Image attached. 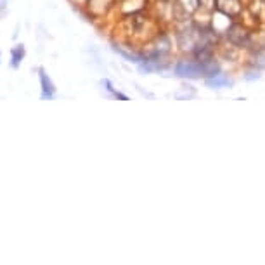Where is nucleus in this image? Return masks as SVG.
I'll use <instances>...</instances> for the list:
<instances>
[{
	"mask_svg": "<svg viewBox=\"0 0 265 265\" xmlns=\"http://www.w3.org/2000/svg\"><path fill=\"white\" fill-rule=\"evenodd\" d=\"M219 66L215 63H194V61H182L175 66V75L182 78H201V77H213L217 73Z\"/></svg>",
	"mask_w": 265,
	"mask_h": 265,
	"instance_id": "1",
	"label": "nucleus"
},
{
	"mask_svg": "<svg viewBox=\"0 0 265 265\" xmlns=\"http://www.w3.org/2000/svg\"><path fill=\"white\" fill-rule=\"evenodd\" d=\"M38 77H40V85H42V95L40 99L42 101H49L52 99V97L56 95V87L54 83H52V80L49 78V75L43 71V69H38Z\"/></svg>",
	"mask_w": 265,
	"mask_h": 265,
	"instance_id": "2",
	"label": "nucleus"
},
{
	"mask_svg": "<svg viewBox=\"0 0 265 265\" xmlns=\"http://www.w3.org/2000/svg\"><path fill=\"white\" fill-rule=\"evenodd\" d=\"M206 85L211 88H222L231 85V80H229L225 75H213L211 78H206Z\"/></svg>",
	"mask_w": 265,
	"mask_h": 265,
	"instance_id": "3",
	"label": "nucleus"
},
{
	"mask_svg": "<svg viewBox=\"0 0 265 265\" xmlns=\"http://www.w3.org/2000/svg\"><path fill=\"white\" fill-rule=\"evenodd\" d=\"M12 57H11V66L12 68H17L21 63V59L25 57V47L23 45H16L14 49H12Z\"/></svg>",
	"mask_w": 265,
	"mask_h": 265,
	"instance_id": "4",
	"label": "nucleus"
},
{
	"mask_svg": "<svg viewBox=\"0 0 265 265\" xmlns=\"http://www.w3.org/2000/svg\"><path fill=\"white\" fill-rule=\"evenodd\" d=\"M101 85L106 87V90H108L109 94H111V95L114 97V99H122V101H127V99H129L127 95H123V94H120V92H116V88H114V87L111 85V82H109V80H103V82H101Z\"/></svg>",
	"mask_w": 265,
	"mask_h": 265,
	"instance_id": "5",
	"label": "nucleus"
},
{
	"mask_svg": "<svg viewBox=\"0 0 265 265\" xmlns=\"http://www.w3.org/2000/svg\"><path fill=\"white\" fill-rule=\"evenodd\" d=\"M6 4H7V0H0V9L6 7Z\"/></svg>",
	"mask_w": 265,
	"mask_h": 265,
	"instance_id": "6",
	"label": "nucleus"
}]
</instances>
